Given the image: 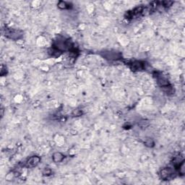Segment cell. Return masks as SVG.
Segmentation results:
<instances>
[{
    "label": "cell",
    "mask_w": 185,
    "mask_h": 185,
    "mask_svg": "<svg viewBox=\"0 0 185 185\" xmlns=\"http://www.w3.org/2000/svg\"><path fill=\"white\" fill-rule=\"evenodd\" d=\"M157 82H158V85L161 87L164 88H166L170 87V83L168 82V80L164 77L163 75H156Z\"/></svg>",
    "instance_id": "obj_4"
},
{
    "label": "cell",
    "mask_w": 185,
    "mask_h": 185,
    "mask_svg": "<svg viewBox=\"0 0 185 185\" xmlns=\"http://www.w3.org/2000/svg\"><path fill=\"white\" fill-rule=\"evenodd\" d=\"M73 114L75 115V116H80L82 114V112L80 110H75L73 112Z\"/></svg>",
    "instance_id": "obj_11"
},
{
    "label": "cell",
    "mask_w": 185,
    "mask_h": 185,
    "mask_svg": "<svg viewBox=\"0 0 185 185\" xmlns=\"http://www.w3.org/2000/svg\"><path fill=\"white\" fill-rule=\"evenodd\" d=\"M145 144H146V146H148V147H152V146H154V143H153V141L151 139H147L146 142H145Z\"/></svg>",
    "instance_id": "obj_9"
},
{
    "label": "cell",
    "mask_w": 185,
    "mask_h": 185,
    "mask_svg": "<svg viewBox=\"0 0 185 185\" xmlns=\"http://www.w3.org/2000/svg\"><path fill=\"white\" fill-rule=\"evenodd\" d=\"M161 178L164 180H168L174 178L176 176L174 170L171 168H164L160 172Z\"/></svg>",
    "instance_id": "obj_1"
},
{
    "label": "cell",
    "mask_w": 185,
    "mask_h": 185,
    "mask_svg": "<svg viewBox=\"0 0 185 185\" xmlns=\"http://www.w3.org/2000/svg\"><path fill=\"white\" fill-rule=\"evenodd\" d=\"M6 36L8 38H11V39H19L23 35V33L20 30H15V29H7L6 30Z\"/></svg>",
    "instance_id": "obj_2"
},
{
    "label": "cell",
    "mask_w": 185,
    "mask_h": 185,
    "mask_svg": "<svg viewBox=\"0 0 185 185\" xmlns=\"http://www.w3.org/2000/svg\"><path fill=\"white\" fill-rule=\"evenodd\" d=\"M130 68H131L132 70H143L145 69V64L143 62L136 61L134 62H132L130 64Z\"/></svg>",
    "instance_id": "obj_5"
},
{
    "label": "cell",
    "mask_w": 185,
    "mask_h": 185,
    "mask_svg": "<svg viewBox=\"0 0 185 185\" xmlns=\"http://www.w3.org/2000/svg\"><path fill=\"white\" fill-rule=\"evenodd\" d=\"M40 161H41L40 157L32 156L26 161V164H25V166L27 167V168H33V167L36 166L39 164Z\"/></svg>",
    "instance_id": "obj_3"
},
{
    "label": "cell",
    "mask_w": 185,
    "mask_h": 185,
    "mask_svg": "<svg viewBox=\"0 0 185 185\" xmlns=\"http://www.w3.org/2000/svg\"><path fill=\"white\" fill-rule=\"evenodd\" d=\"M57 5H58V7H60V9H64V10L69 8V4L66 2V1H60Z\"/></svg>",
    "instance_id": "obj_8"
},
{
    "label": "cell",
    "mask_w": 185,
    "mask_h": 185,
    "mask_svg": "<svg viewBox=\"0 0 185 185\" xmlns=\"http://www.w3.org/2000/svg\"><path fill=\"white\" fill-rule=\"evenodd\" d=\"M103 57L106 59H109V60H117L120 58V54L118 52H104V56Z\"/></svg>",
    "instance_id": "obj_6"
},
{
    "label": "cell",
    "mask_w": 185,
    "mask_h": 185,
    "mask_svg": "<svg viewBox=\"0 0 185 185\" xmlns=\"http://www.w3.org/2000/svg\"><path fill=\"white\" fill-rule=\"evenodd\" d=\"M173 1H164L162 2V4L164 7H168L170 6H171L173 4Z\"/></svg>",
    "instance_id": "obj_10"
},
{
    "label": "cell",
    "mask_w": 185,
    "mask_h": 185,
    "mask_svg": "<svg viewBox=\"0 0 185 185\" xmlns=\"http://www.w3.org/2000/svg\"><path fill=\"white\" fill-rule=\"evenodd\" d=\"M64 158V155L61 153H55L53 155V160L55 163H60L63 161Z\"/></svg>",
    "instance_id": "obj_7"
}]
</instances>
